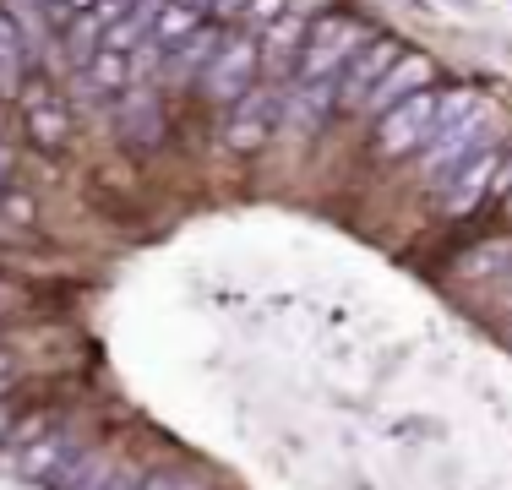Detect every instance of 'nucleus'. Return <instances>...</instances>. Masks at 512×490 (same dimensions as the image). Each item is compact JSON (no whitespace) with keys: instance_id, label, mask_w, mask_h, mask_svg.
I'll return each mask as SVG.
<instances>
[]
</instances>
